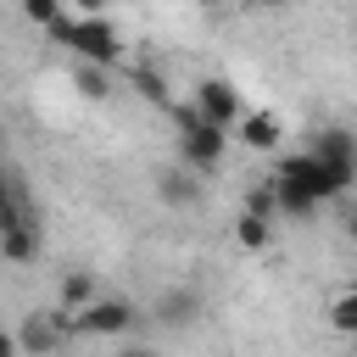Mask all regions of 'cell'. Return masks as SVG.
I'll use <instances>...</instances> for the list:
<instances>
[{
	"label": "cell",
	"instance_id": "cell-1",
	"mask_svg": "<svg viewBox=\"0 0 357 357\" xmlns=\"http://www.w3.org/2000/svg\"><path fill=\"white\" fill-rule=\"evenodd\" d=\"M173 123H178V151H184V162H190L195 173H212V167L223 162L229 134H223L218 123H206L195 106H178V100H173Z\"/></svg>",
	"mask_w": 357,
	"mask_h": 357
},
{
	"label": "cell",
	"instance_id": "cell-2",
	"mask_svg": "<svg viewBox=\"0 0 357 357\" xmlns=\"http://www.w3.org/2000/svg\"><path fill=\"white\" fill-rule=\"evenodd\" d=\"M134 324V307L117 301V296H89L78 312H73V329L78 335H123Z\"/></svg>",
	"mask_w": 357,
	"mask_h": 357
},
{
	"label": "cell",
	"instance_id": "cell-3",
	"mask_svg": "<svg viewBox=\"0 0 357 357\" xmlns=\"http://www.w3.org/2000/svg\"><path fill=\"white\" fill-rule=\"evenodd\" d=\"M84 61H95V67H106V61H117V28L106 22V17H84V22H73V39H67Z\"/></svg>",
	"mask_w": 357,
	"mask_h": 357
},
{
	"label": "cell",
	"instance_id": "cell-4",
	"mask_svg": "<svg viewBox=\"0 0 357 357\" xmlns=\"http://www.w3.org/2000/svg\"><path fill=\"white\" fill-rule=\"evenodd\" d=\"M195 112L206 117V123H218L223 134L240 123V95L223 84V78H206V84H195Z\"/></svg>",
	"mask_w": 357,
	"mask_h": 357
},
{
	"label": "cell",
	"instance_id": "cell-5",
	"mask_svg": "<svg viewBox=\"0 0 357 357\" xmlns=\"http://www.w3.org/2000/svg\"><path fill=\"white\" fill-rule=\"evenodd\" d=\"M0 257L6 262H33L39 257V223H0Z\"/></svg>",
	"mask_w": 357,
	"mask_h": 357
},
{
	"label": "cell",
	"instance_id": "cell-6",
	"mask_svg": "<svg viewBox=\"0 0 357 357\" xmlns=\"http://www.w3.org/2000/svg\"><path fill=\"white\" fill-rule=\"evenodd\" d=\"M56 340H61V329H56L45 312H33V318L22 324V335H17V351H28V357H45Z\"/></svg>",
	"mask_w": 357,
	"mask_h": 357
},
{
	"label": "cell",
	"instance_id": "cell-7",
	"mask_svg": "<svg viewBox=\"0 0 357 357\" xmlns=\"http://www.w3.org/2000/svg\"><path fill=\"white\" fill-rule=\"evenodd\" d=\"M240 139H245L251 151H273V145H279V117H268V112L245 117V123H240Z\"/></svg>",
	"mask_w": 357,
	"mask_h": 357
},
{
	"label": "cell",
	"instance_id": "cell-8",
	"mask_svg": "<svg viewBox=\"0 0 357 357\" xmlns=\"http://www.w3.org/2000/svg\"><path fill=\"white\" fill-rule=\"evenodd\" d=\"M234 240H240L245 251H268V218H257V212H240V223H234Z\"/></svg>",
	"mask_w": 357,
	"mask_h": 357
},
{
	"label": "cell",
	"instance_id": "cell-9",
	"mask_svg": "<svg viewBox=\"0 0 357 357\" xmlns=\"http://www.w3.org/2000/svg\"><path fill=\"white\" fill-rule=\"evenodd\" d=\"M89 296H95V279H89V273H67V284H61V307L78 312Z\"/></svg>",
	"mask_w": 357,
	"mask_h": 357
},
{
	"label": "cell",
	"instance_id": "cell-10",
	"mask_svg": "<svg viewBox=\"0 0 357 357\" xmlns=\"http://www.w3.org/2000/svg\"><path fill=\"white\" fill-rule=\"evenodd\" d=\"M329 324H335L340 335H351V329H357V296H351V290H340V296L329 301Z\"/></svg>",
	"mask_w": 357,
	"mask_h": 357
},
{
	"label": "cell",
	"instance_id": "cell-11",
	"mask_svg": "<svg viewBox=\"0 0 357 357\" xmlns=\"http://www.w3.org/2000/svg\"><path fill=\"white\" fill-rule=\"evenodd\" d=\"M162 195H167V201H178V206H190V201H195L190 173H162Z\"/></svg>",
	"mask_w": 357,
	"mask_h": 357
},
{
	"label": "cell",
	"instance_id": "cell-12",
	"mask_svg": "<svg viewBox=\"0 0 357 357\" xmlns=\"http://www.w3.org/2000/svg\"><path fill=\"white\" fill-rule=\"evenodd\" d=\"M134 89H139L145 100H167V84H162L151 67H139V73H134Z\"/></svg>",
	"mask_w": 357,
	"mask_h": 357
},
{
	"label": "cell",
	"instance_id": "cell-13",
	"mask_svg": "<svg viewBox=\"0 0 357 357\" xmlns=\"http://www.w3.org/2000/svg\"><path fill=\"white\" fill-rule=\"evenodd\" d=\"M22 11H28L33 22H45V28H50V22L61 17V0H22Z\"/></svg>",
	"mask_w": 357,
	"mask_h": 357
},
{
	"label": "cell",
	"instance_id": "cell-14",
	"mask_svg": "<svg viewBox=\"0 0 357 357\" xmlns=\"http://www.w3.org/2000/svg\"><path fill=\"white\" fill-rule=\"evenodd\" d=\"M78 89H84V95H95V100H106V95H112V89H106V78H100V73H89V67L78 73Z\"/></svg>",
	"mask_w": 357,
	"mask_h": 357
},
{
	"label": "cell",
	"instance_id": "cell-15",
	"mask_svg": "<svg viewBox=\"0 0 357 357\" xmlns=\"http://www.w3.org/2000/svg\"><path fill=\"white\" fill-rule=\"evenodd\" d=\"M78 11H84V17H100V11H106V0H78Z\"/></svg>",
	"mask_w": 357,
	"mask_h": 357
},
{
	"label": "cell",
	"instance_id": "cell-16",
	"mask_svg": "<svg viewBox=\"0 0 357 357\" xmlns=\"http://www.w3.org/2000/svg\"><path fill=\"white\" fill-rule=\"evenodd\" d=\"M0 357H17V335H0Z\"/></svg>",
	"mask_w": 357,
	"mask_h": 357
},
{
	"label": "cell",
	"instance_id": "cell-17",
	"mask_svg": "<svg viewBox=\"0 0 357 357\" xmlns=\"http://www.w3.org/2000/svg\"><path fill=\"white\" fill-rule=\"evenodd\" d=\"M11 190H17V184H11L6 173H0V212H6V201H11Z\"/></svg>",
	"mask_w": 357,
	"mask_h": 357
},
{
	"label": "cell",
	"instance_id": "cell-18",
	"mask_svg": "<svg viewBox=\"0 0 357 357\" xmlns=\"http://www.w3.org/2000/svg\"><path fill=\"white\" fill-rule=\"evenodd\" d=\"M245 6H284V0H245Z\"/></svg>",
	"mask_w": 357,
	"mask_h": 357
},
{
	"label": "cell",
	"instance_id": "cell-19",
	"mask_svg": "<svg viewBox=\"0 0 357 357\" xmlns=\"http://www.w3.org/2000/svg\"><path fill=\"white\" fill-rule=\"evenodd\" d=\"M123 357H156V351H123Z\"/></svg>",
	"mask_w": 357,
	"mask_h": 357
},
{
	"label": "cell",
	"instance_id": "cell-20",
	"mask_svg": "<svg viewBox=\"0 0 357 357\" xmlns=\"http://www.w3.org/2000/svg\"><path fill=\"white\" fill-rule=\"evenodd\" d=\"M201 6H223V0H201Z\"/></svg>",
	"mask_w": 357,
	"mask_h": 357
}]
</instances>
